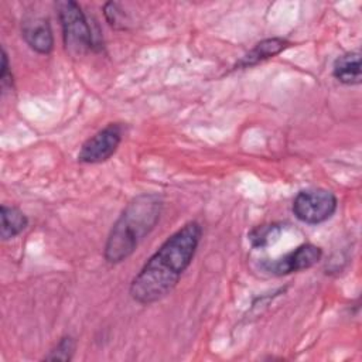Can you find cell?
Masks as SVG:
<instances>
[{
    "mask_svg": "<svg viewBox=\"0 0 362 362\" xmlns=\"http://www.w3.org/2000/svg\"><path fill=\"white\" fill-rule=\"evenodd\" d=\"M201 236V225L192 221L167 238L132 280V298L148 305L170 294L191 264Z\"/></svg>",
    "mask_w": 362,
    "mask_h": 362,
    "instance_id": "cell-1",
    "label": "cell"
},
{
    "mask_svg": "<svg viewBox=\"0 0 362 362\" xmlns=\"http://www.w3.org/2000/svg\"><path fill=\"white\" fill-rule=\"evenodd\" d=\"M0 236L3 240H8L20 235L28 225L27 216L16 206L1 205L0 209Z\"/></svg>",
    "mask_w": 362,
    "mask_h": 362,
    "instance_id": "cell-10",
    "label": "cell"
},
{
    "mask_svg": "<svg viewBox=\"0 0 362 362\" xmlns=\"http://www.w3.org/2000/svg\"><path fill=\"white\" fill-rule=\"evenodd\" d=\"M103 11H105V17H106V20L110 25L117 27V24H120L123 13H122V10L119 8V6L116 3H112V1L106 3Z\"/></svg>",
    "mask_w": 362,
    "mask_h": 362,
    "instance_id": "cell-13",
    "label": "cell"
},
{
    "mask_svg": "<svg viewBox=\"0 0 362 362\" xmlns=\"http://www.w3.org/2000/svg\"><path fill=\"white\" fill-rule=\"evenodd\" d=\"M280 232H281V228L277 223L260 225L250 230L249 240L253 247H266L279 239Z\"/></svg>",
    "mask_w": 362,
    "mask_h": 362,
    "instance_id": "cell-11",
    "label": "cell"
},
{
    "mask_svg": "<svg viewBox=\"0 0 362 362\" xmlns=\"http://www.w3.org/2000/svg\"><path fill=\"white\" fill-rule=\"evenodd\" d=\"M321 256H322L321 247L313 243H304L296 247L294 250L286 253L280 259L264 262L263 269L276 276L290 274L294 272H301L313 267L321 260Z\"/></svg>",
    "mask_w": 362,
    "mask_h": 362,
    "instance_id": "cell-6",
    "label": "cell"
},
{
    "mask_svg": "<svg viewBox=\"0 0 362 362\" xmlns=\"http://www.w3.org/2000/svg\"><path fill=\"white\" fill-rule=\"evenodd\" d=\"M122 126L110 123L92 137H89L78 153V161L85 164H99L109 160L122 141Z\"/></svg>",
    "mask_w": 362,
    "mask_h": 362,
    "instance_id": "cell-5",
    "label": "cell"
},
{
    "mask_svg": "<svg viewBox=\"0 0 362 362\" xmlns=\"http://www.w3.org/2000/svg\"><path fill=\"white\" fill-rule=\"evenodd\" d=\"M76 344L72 337H62L58 344L44 356L45 361H64L68 362L72 359Z\"/></svg>",
    "mask_w": 362,
    "mask_h": 362,
    "instance_id": "cell-12",
    "label": "cell"
},
{
    "mask_svg": "<svg viewBox=\"0 0 362 362\" xmlns=\"http://www.w3.org/2000/svg\"><path fill=\"white\" fill-rule=\"evenodd\" d=\"M57 11L62 27V38L66 51L75 57H79L95 49V37L81 6L72 0L58 1Z\"/></svg>",
    "mask_w": 362,
    "mask_h": 362,
    "instance_id": "cell-3",
    "label": "cell"
},
{
    "mask_svg": "<svg viewBox=\"0 0 362 362\" xmlns=\"http://www.w3.org/2000/svg\"><path fill=\"white\" fill-rule=\"evenodd\" d=\"M164 201L158 194L144 192L134 197L113 223L106 245L105 259L110 264L126 260L139 243L156 228L163 212Z\"/></svg>",
    "mask_w": 362,
    "mask_h": 362,
    "instance_id": "cell-2",
    "label": "cell"
},
{
    "mask_svg": "<svg viewBox=\"0 0 362 362\" xmlns=\"http://www.w3.org/2000/svg\"><path fill=\"white\" fill-rule=\"evenodd\" d=\"M332 75L344 85H359L362 81L361 54L351 51L338 57L332 65Z\"/></svg>",
    "mask_w": 362,
    "mask_h": 362,
    "instance_id": "cell-9",
    "label": "cell"
},
{
    "mask_svg": "<svg viewBox=\"0 0 362 362\" xmlns=\"http://www.w3.org/2000/svg\"><path fill=\"white\" fill-rule=\"evenodd\" d=\"M0 82H1V88L10 86L13 83V75H11V69L8 66V58L6 51H1V69H0Z\"/></svg>",
    "mask_w": 362,
    "mask_h": 362,
    "instance_id": "cell-14",
    "label": "cell"
},
{
    "mask_svg": "<svg viewBox=\"0 0 362 362\" xmlns=\"http://www.w3.org/2000/svg\"><path fill=\"white\" fill-rule=\"evenodd\" d=\"M291 42L286 38L280 37H273V38H266L260 42H257L246 55H243L235 65V69H242V68H249L253 66L262 61H266L269 58H273L274 55H279L281 51L288 48Z\"/></svg>",
    "mask_w": 362,
    "mask_h": 362,
    "instance_id": "cell-8",
    "label": "cell"
},
{
    "mask_svg": "<svg viewBox=\"0 0 362 362\" xmlns=\"http://www.w3.org/2000/svg\"><path fill=\"white\" fill-rule=\"evenodd\" d=\"M21 33L25 42L38 54H49L54 48V35L48 20L31 17L23 21Z\"/></svg>",
    "mask_w": 362,
    "mask_h": 362,
    "instance_id": "cell-7",
    "label": "cell"
},
{
    "mask_svg": "<svg viewBox=\"0 0 362 362\" xmlns=\"http://www.w3.org/2000/svg\"><path fill=\"white\" fill-rule=\"evenodd\" d=\"M337 211V197L324 188L301 189L293 201V212L304 223L317 225L328 221Z\"/></svg>",
    "mask_w": 362,
    "mask_h": 362,
    "instance_id": "cell-4",
    "label": "cell"
}]
</instances>
